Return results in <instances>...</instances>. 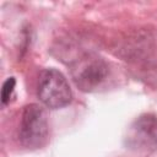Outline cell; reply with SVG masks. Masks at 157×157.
I'll list each match as a JSON object with an SVG mask.
<instances>
[{"instance_id": "1", "label": "cell", "mask_w": 157, "mask_h": 157, "mask_svg": "<svg viewBox=\"0 0 157 157\" xmlns=\"http://www.w3.org/2000/svg\"><path fill=\"white\" fill-rule=\"evenodd\" d=\"M49 136L48 115L44 108L32 103L23 108L18 137L21 144L27 148H39L44 146Z\"/></svg>"}, {"instance_id": "2", "label": "cell", "mask_w": 157, "mask_h": 157, "mask_svg": "<svg viewBox=\"0 0 157 157\" xmlns=\"http://www.w3.org/2000/svg\"><path fill=\"white\" fill-rule=\"evenodd\" d=\"M37 94L40 102L50 109L64 108L72 99V92L67 80L56 69H44L40 71Z\"/></svg>"}, {"instance_id": "3", "label": "cell", "mask_w": 157, "mask_h": 157, "mask_svg": "<svg viewBox=\"0 0 157 157\" xmlns=\"http://www.w3.org/2000/svg\"><path fill=\"white\" fill-rule=\"evenodd\" d=\"M109 67L107 63L93 54H86L76 59L71 65V76L75 85L85 91L91 92L97 90L108 77Z\"/></svg>"}, {"instance_id": "4", "label": "cell", "mask_w": 157, "mask_h": 157, "mask_svg": "<svg viewBox=\"0 0 157 157\" xmlns=\"http://www.w3.org/2000/svg\"><path fill=\"white\" fill-rule=\"evenodd\" d=\"M125 146L137 153H151L157 150V115L152 113L136 118L128 128Z\"/></svg>"}, {"instance_id": "5", "label": "cell", "mask_w": 157, "mask_h": 157, "mask_svg": "<svg viewBox=\"0 0 157 157\" xmlns=\"http://www.w3.org/2000/svg\"><path fill=\"white\" fill-rule=\"evenodd\" d=\"M15 86H16V80L15 77H9L4 85H2V88H1V102L2 104H7L12 97V93L15 91Z\"/></svg>"}]
</instances>
